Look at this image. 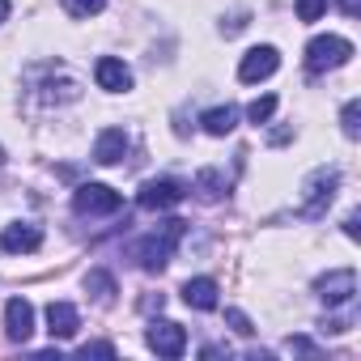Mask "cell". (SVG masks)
<instances>
[{
  "label": "cell",
  "instance_id": "1",
  "mask_svg": "<svg viewBox=\"0 0 361 361\" xmlns=\"http://www.w3.org/2000/svg\"><path fill=\"white\" fill-rule=\"evenodd\" d=\"M183 234H188V221H161L157 230H149L145 238H136L128 255H132L145 272H161V268L170 264L174 247L183 243Z\"/></svg>",
  "mask_w": 361,
  "mask_h": 361
},
{
  "label": "cell",
  "instance_id": "2",
  "mask_svg": "<svg viewBox=\"0 0 361 361\" xmlns=\"http://www.w3.org/2000/svg\"><path fill=\"white\" fill-rule=\"evenodd\" d=\"M353 60V43L340 39V35H319L306 43V68L319 77V73H331V68H344Z\"/></svg>",
  "mask_w": 361,
  "mask_h": 361
},
{
  "label": "cell",
  "instance_id": "3",
  "mask_svg": "<svg viewBox=\"0 0 361 361\" xmlns=\"http://www.w3.org/2000/svg\"><path fill=\"white\" fill-rule=\"evenodd\" d=\"M119 209H123V196L111 192L106 183H81L73 192V213L77 217H111Z\"/></svg>",
  "mask_w": 361,
  "mask_h": 361
},
{
  "label": "cell",
  "instance_id": "4",
  "mask_svg": "<svg viewBox=\"0 0 361 361\" xmlns=\"http://www.w3.org/2000/svg\"><path fill=\"white\" fill-rule=\"evenodd\" d=\"M336 188H340V174L336 170H314L310 178H306V204H302V217L306 221H319L323 213H327V204L336 200Z\"/></svg>",
  "mask_w": 361,
  "mask_h": 361
},
{
  "label": "cell",
  "instance_id": "5",
  "mask_svg": "<svg viewBox=\"0 0 361 361\" xmlns=\"http://www.w3.org/2000/svg\"><path fill=\"white\" fill-rule=\"evenodd\" d=\"M183 196H188V188L178 183V178H149V183L140 188V196H136V204L145 213H166V209H174Z\"/></svg>",
  "mask_w": 361,
  "mask_h": 361
},
{
  "label": "cell",
  "instance_id": "6",
  "mask_svg": "<svg viewBox=\"0 0 361 361\" xmlns=\"http://www.w3.org/2000/svg\"><path fill=\"white\" fill-rule=\"evenodd\" d=\"M145 340H149V348L157 357H183L188 353V331L178 327V323H170V319H153L149 331H145Z\"/></svg>",
  "mask_w": 361,
  "mask_h": 361
},
{
  "label": "cell",
  "instance_id": "7",
  "mask_svg": "<svg viewBox=\"0 0 361 361\" xmlns=\"http://www.w3.org/2000/svg\"><path fill=\"white\" fill-rule=\"evenodd\" d=\"M314 293H319L323 306H348L353 293H357V272L353 268H336V272L314 281Z\"/></svg>",
  "mask_w": 361,
  "mask_h": 361
},
{
  "label": "cell",
  "instance_id": "8",
  "mask_svg": "<svg viewBox=\"0 0 361 361\" xmlns=\"http://www.w3.org/2000/svg\"><path fill=\"white\" fill-rule=\"evenodd\" d=\"M276 68H281V56H276V47H251V51L243 56V64H238V81L255 85V81L272 77Z\"/></svg>",
  "mask_w": 361,
  "mask_h": 361
},
{
  "label": "cell",
  "instance_id": "9",
  "mask_svg": "<svg viewBox=\"0 0 361 361\" xmlns=\"http://www.w3.org/2000/svg\"><path fill=\"white\" fill-rule=\"evenodd\" d=\"M30 331H35V306H30L26 298H9V302H5V336H9L13 344H26Z\"/></svg>",
  "mask_w": 361,
  "mask_h": 361
},
{
  "label": "cell",
  "instance_id": "10",
  "mask_svg": "<svg viewBox=\"0 0 361 361\" xmlns=\"http://www.w3.org/2000/svg\"><path fill=\"white\" fill-rule=\"evenodd\" d=\"M128 153V132L123 128H102L98 140H94V161L98 166H119Z\"/></svg>",
  "mask_w": 361,
  "mask_h": 361
},
{
  "label": "cell",
  "instance_id": "11",
  "mask_svg": "<svg viewBox=\"0 0 361 361\" xmlns=\"http://www.w3.org/2000/svg\"><path fill=\"white\" fill-rule=\"evenodd\" d=\"M43 247V230L39 226H5L0 230V251H9V255H22V251H39Z\"/></svg>",
  "mask_w": 361,
  "mask_h": 361
},
{
  "label": "cell",
  "instance_id": "12",
  "mask_svg": "<svg viewBox=\"0 0 361 361\" xmlns=\"http://www.w3.org/2000/svg\"><path fill=\"white\" fill-rule=\"evenodd\" d=\"M94 77H98V85H102L106 94H123V90H132V68H128L123 60H115V56H102L98 68H94Z\"/></svg>",
  "mask_w": 361,
  "mask_h": 361
},
{
  "label": "cell",
  "instance_id": "13",
  "mask_svg": "<svg viewBox=\"0 0 361 361\" xmlns=\"http://www.w3.org/2000/svg\"><path fill=\"white\" fill-rule=\"evenodd\" d=\"M77 327H81L77 306H68V302H51L47 306V331H51V340H73Z\"/></svg>",
  "mask_w": 361,
  "mask_h": 361
},
{
  "label": "cell",
  "instance_id": "14",
  "mask_svg": "<svg viewBox=\"0 0 361 361\" xmlns=\"http://www.w3.org/2000/svg\"><path fill=\"white\" fill-rule=\"evenodd\" d=\"M217 281H209V276H196V281H188L183 285V302L192 306V310H217Z\"/></svg>",
  "mask_w": 361,
  "mask_h": 361
},
{
  "label": "cell",
  "instance_id": "15",
  "mask_svg": "<svg viewBox=\"0 0 361 361\" xmlns=\"http://www.w3.org/2000/svg\"><path fill=\"white\" fill-rule=\"evenodd\" d=\"M200 123H204V132L209 136H230L234 128H238V106H213V111H204L200 115Z\"/></svg>",
  "mask_w": 361,
  "mask_h": 361
},
{
  "label": "cell",
  "instance_id": "16",
  "mask_svg": "<svg viewBox=\"0 0 361 361\" xmlns=\"http://www.w3.org/2000/svg\"><path fill=\"white\" fill-rule=\"evenodd\" d=\"M226 188H230V183H226V174H221V170H200V174H196V196H200L204 204L221 200Z\"/></svg>",
  "mask_w": 361,
  "mask_h": 361
},
{
  "label": "cell",
  "instance_id": "17",
  "mask_svg": "<svg viewBox=\"0 0 361 361\" xmlns=\"http://www.w3.org/2000/svg\"><path fill=\"white\" fill-rule=\"evenodd\" d=\"M85 289H90V293H94V302H102V306H111V302H115V276H111V272H102V268L85 272Z\"/></svg>",
  "mask_w": 361,
  "mask_h": 361
},
{
  "label": "cell",
  "instance_id": "18",
  "mask_svg": "<svg viewBox=\"0 0 361 361\" xmlns=\"http://www.w3.org/2000/svg\"><path fill=\"white\" fill-rule=\"evenodd\" d=\"M106 0H64V13L68 18H98Z\"/></svg>",
  "mask_w": 361,
  "mask_h": 361
},
{
  "label": "cell",
  "instance_id": "19",
  "mask_svg": "<svg viewBox=\"0 0 361 361\" xmlns=\"http://www.w3.org/2000/svg\"><path fill=\"white\" fill-rule=\"evenodd\" d=\"M272 111H276V98H272V94H264V98H255V102L247 106V119H251V123H268V119H272Z\"/></svg>",
  "mask_w": 361,
  "mask_h": 361
},
{
  "label": "cell",
  "instance_id": "20",
  "mask_svg": "<svg viewBox=\"0 0 361 361\" xmlns=\"http://www.w3.org/2000/svg\"><path fill=\"white\" fill-rule=\"evenodd\" d=\"M357 119H361V102L353 98V102H344V115H340V123H344V136H348V140H357V132H361V123H357Z\"/></svg>",
  "mask_w": 361,
  "mask_h": 361
},
{
  "label": "cell",
  "instance_id": "21",
  "mask_svg": "<svg viewBox=\"0 0 361 361\" xmlns=\"http://www.w3.org/2000/svg\"><path fill=\"white\" fill-rule=\"evenodd\" d=\"M327 0H298V22H319Z\"/></svg>",
  "mask_w": 361,
  "mask_h": 361
},
{
  "label": "cell",
  "instance_id": "22",
  "mask_svg": "<svg viewBox=\"0 0 361 361\" xmlns=\"http://www.w3.org/2000/svg\"><path fill=\"white\" fill-rule=\"evenodd\" d=\"M226 323H230V327H234L238 336H255V327H251V319H247L243 310H234V306L226 310Z\"/></svg>",
  "mask_w": 361,
  "mask_h": 361
},
{
  "label": "cell",
  "instance_id": "23",
  "mask_svg": "<svg viewBox=\"0 0 361 361\" xmlns=\"http://www.w3.org/2000/svg\"><path fill=\"white\" fill-rule=\"evenodd\" d=\"M81 357H115V344H85Z\"/></svg>",
  "mask_w": 361,
  "mask_h": 361
},
{
  "label": "cell",
  "instance_id": "24",
  "mask_svg": "<svg viewBox=\"0 0 361 361\" xmlns=\"http://www.w3.org/2000/svg\"><path fill=\"white\" fill-rule=\"evenodd\" d=\"M289 353H314V344L302 340V336H293V340H289Z\"/></svg>",
  "mask_w": 361,
  "mask_h": 361
},
{
  "label": "cell",
  "instance_id": "25",
  "mask_svg": "<svg viewBox=\"0 0 361 361\" xmlns=\"http://www.w3.org/2000/svg\"><path fill=\"white\" fill-rule=\"evenodd\" d=\"M340 9H344V18H357L361 13V0H340Z\"/></svg>",
  "mask_w": 361,
  "mask_h": 361
},
{
  "label": "cell",
  "instance_id": "26",
  "mask_svg": "<svg viewBox=\"0 0 361 361\" xmlns=\"http://www.w3.org/2000/svg\"><path fill=\"white\" fill-rule=\"evenodd\" d=\"M344 234H348V238H357V213H353V217H344Z\"/></svg>",
  "mask_w": 361,
  "mask_h": 361
},
{
  "label": "cell",
  "instance_id": "27",
  "mask_svg": "<svg viewBox=\"0 0 361 361\" xmlns=\"http://www.w3.org/2000/svg\"><path fill=\"white\" fill-rule=\"evenodd\" d=\"M0 22H9V0H0Z\"/></svg>",
  "mask_w": 361,
  "mask_h": 361
},
{
  "label": "cell",
  "instance_id": "28",
  "mask_svg": "<svg viewBox=\"0 0 361 361\" xmlns=\"http://www.w3.org/2000/svg\"><path fill=\"white\" fill-rule=\"evenodd\" d=\"M0 161H5V149H0Z\"/></svg>",
  "mask_w": 361,
  "mask_h": 361
}]
</instances>
